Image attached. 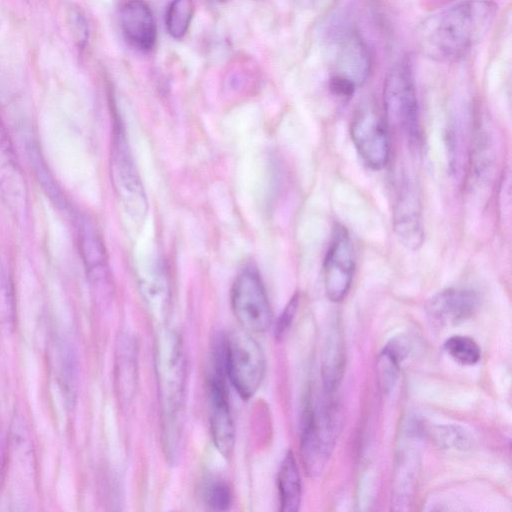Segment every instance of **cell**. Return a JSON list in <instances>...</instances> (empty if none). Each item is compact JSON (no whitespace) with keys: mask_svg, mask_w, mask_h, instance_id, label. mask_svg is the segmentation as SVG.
Here are the masks:
<instances>
[{"mask_svg":"<svg viewBox=\"0 0 512 512\" xmlns=\"http://www.w3.org/2000/svg\"><path fill=\"white\" fill-rule=\"evenodd\" d=\"M0 197L15 215L27 207V184L7 129L0 117Z\"/></svg>","mask_w":512,"mask_h":512,"instance_id":"14","label":"cell"},{"mask_svg":"<svg viewBox=\"0 0 512 512\" xmlns=\"http://www.w3.org/2000/svg\"><path fill=\"white\" fill-rule=\"evenodd\" d=\"M111 177L115 191L128 215L144 220L148 201L126 138L122 122L115 112L111 145Z\"/></svg>","mask_w":512,"mask_h":512,"instance_id":"6","label":"cell"},{"mask_svg":"<svg viewBox=\"0 0 512 512\" xmlns=\"http://www.w3.org/2000/svg\"><path fill=\"white\" fill-rule=\"evenodd\" d=\"M352 142L363 161L374 170L383 169L390 157V137L385 117L372 103L359 106L350 125Z\"/></svg>","mask_w":512,"mask_h":512,"instance_id":"9","label":"cell"},{"mask_svg":"<svg viewBox=\"0 0 512 512\" xmlns=\"http://www.w3.org/2000/svg\"><path fill=\"white\" fill-rule=\"evenodd\" d=\"M79 253L93 291L101 297L112 293V279L106 249L93 223L85 216H76Z\"/></svg>","mask_w":512,"mask_h":512,"instance_id":"12","label":"cell"},{"mask_svg":"<svg viewBox=\"0 0 512 512\" xmlns=\"http://www.w3.org/2000/svg\"><path fill=\"white\" fill-rule=\"evenodd\" d=\"M0 319L12 326L15 321L14 291L9 275L0 273Z\"/></svg>","mask_w":512,"mask_h":512,"instance_id":"26","label":"cell"},{"mask_svg":"<svg viewBox=\"0 0 512 512\" xmlns=\"http://www.w3.org/2000/svg\"><path fill=\"white\" fill-rule=\"evenodd\" d=\"M216 1H218V2H226L228 0H216Z\"/></svg>","mask_w":512,"mask_h":512,"instance_id":"31","label":"cell"},{"mask_svg":"<svg viewBox=\"0 0 512 512\" xmlns=\"http://www.w3.org/2000/svg\"><path fill=\"white\" fill-rule=\"evenodd\" d=\"M335 394L323 393L316 406L311 396L305 398L300 435L301 460L310 477L319 476L337 441L341 414Z\"/></svg>","mask_w":512,"mask_h":512,"instance_id":"3","label":"cell"},{"mask_svg":"<svg viewBox=\"0 0 512 512\" xmlns=\"http://www.w3.org/2000/svg\"><path fill=\"white\" fill-rule=\"evenodd\" d=\"M446 352L462 365H474L481 359V349L477 342L463 335H454L444 343Z\"/></svg>","mask_w":512,"mask_h":512,"instance_id":"24","label":"cell"},{"mask_svg":"<svg viewBox=\"0 0 512 512\" xmlns=\"http://www.w3.org/2000/svg\"><path fill=\"white\" fill-rule=\"evenodd\" d=\"M355 269V255L348 230L335 224L324 259V287L333 302L341 301L348 293Z\"/></svg>","mask_w":512,"mask_h":512,"instance_id":"10","label":"cell"},{"mask_svg":"<svg viewBox=\"0 0 512 512\" xmlns=\"http://www.w3.org/2000/svg\"><path fill=\"white\" fill-rule=\"evenodd\" d=\"M203 498L209 509L225 511L232 504L233 494L227 482L221 479H213L205 485Z\"/></svg>","mask_w":512,"mask_h":512,"instance_id":"25","label":"cell"},{"mask_svg":"<svg viewBox=\"0 0 512 512\" xmlns=\"http://www.w3.org/2000/svg\"><path fill=\"white\" fill-rule=\"evenodd\" d=\"M478 294L467 288H447L435 294L427 303V312L435 323L457 325L477 311Z\"/></svg>","mask_w":512,"mask_h":512,"instance_id":"16","label":"cell"},{"mask_svg":"<svg viewBox=\"0 0 512 512\" xmlns=\"http://www.w3.org/2000/svg\"><path fill=\"white\" fill-rule=\"evenodd\" d=\"M225 374L243 399L259 389L265 374L264 353L251 335L233 330L223 341Z\"/></svg>","mask_w":512,"mask_h":512,"instance_id":"5","label":"cell"},{"mask_svg":"<svg viewBox=\"0 0 512 512\" xmlns=\"http://www.w3.org/2000/svg\"><path fill=\"white\" fill-rule=\"evenodd\" d=\"M279 510L295 512L302 496L301 478L295 457L291 451L284 456L277 475Z\"/></svg>","mask_w":512,"mask_h":512,"instance_id":"17","label":"cell"},{"mask_svg":"<svg viewBox=\"0 0 512 512\" xmlns=\"http://www.w3.org/2000/svg\"><path fill=\"white\" fill-rule=\"evenodd\" d=\"M5 468H6V457L3 449V445L0 441V486L2 485L5 477Z\"/></svg>","mask_w":512,"mask_h":512,"instance_id":"30","label":"cell"},{"mask_svg":"<svg viewBox=\"0 0 512 512\" xmlns=\"http://www.w3.org/2000/svg\"><path fill=\"white\" fill-rule=\"evenodd\" d=\"M118 21L125 41L140 52H150L157 40L153 13L144 0H124L118 8Z\"/></svg>","mask_w":512,"mask_h":512,"instance_id":"15","label":"cell"},{"mask_svg":"<svg viewBox=\"0 0 512 512\" xmlns=\"http://www.w3.org/2000/svg\"><path fill=\"white\" fill-rule=\"evenodd\" d=\"M223 342L213 349L212 364L208 373L210 430L216 449L224 456H231L235 444V427L230 410L225 382Z\"/></svg>","mask_w":512,"mask_h":512,"instance_id":"7","label":"cell"},{"mask_svg":"<svg viewBox=\"0 0 512 512\" xmlns=\"http://www.w3.org/2000/svg\"><path fill=\"white\" fill-rule=\"evenodd\" d=\"M299 306V295L298 293L294 294L292 298L287 303L283 312L279 316L276 326H275V337L277 340H280L284 337L287 331L290 329L292 322L297 313V309Z\"/></svg>","mask_w":512,"mask_h":512,"instance_id":"28","label":"cell"},{"mask_svg":"<svg viewBox=\"0 0 512 512\" xmlns=\"http://www.w3.org/2000/svg\"><path fill=\"white\" fill-rule=\"evenodd\" d=\"M438 435L439 441L447 447L465 449L470 443L468 435L459 427L446 426L439 430Z\"/></svg>","mask_w":512,"mask_h":512,"instance_id":"29","label":"cell"},{"mask_svg":"<svg viewBox=\"0 0 512 512\" xmlns=\"http://www.w3.org/2000/svg\"><path fill=\"white\" fill-rule=\"evenodd\" d=\"M331 50L335 71L332 76L344 78L356 87L369 76L370 53L361 35L351 27L337 28L332 34Z\"/></svg>","mask_w":512,"mask_h":512,"instance_id":"11","label":"cell"},{"mask_svg":"<svg viewBox=\"0 0 512 512\" xmlns=\"http://www.w3.org/2000/svg\"><path fill=\"white\" fill-rule=\"evenodd\" d=\"M401 456L395 475L394 504L398 505L399 509H406L411 505L418 464L416 455L408 458V452H405Z\"/></svg>","mask_w":512,"mask_h":512,"instance_id":"21","label":"cell"},{"mask_svg":"<svg viewBox=\"0 0 512 512\" xmlns=\"http://www.w3.org/2000/svg\"><path fill=\"white\" fill-rule=\"evenodd\" d=\"M59 354L58 380L65 399L73 406L77 391V365L71 348L62 343Z\"/></svg>","mask_w":512,"mask_h":512,"instance_id":"22","label":"cell"},{"mask_svg":"<svg viewBox=\"0 0 512 512\" xmlns=\"http://www.w3.org/2000/svg\"><path fill=\"white\" fill-rule=\"evenodd\" d=\"M68 18L78 48L84 49L89 39V25L84 14L77 8H71Z\"/></svg>","mask_w":512,"mask_h":512,"instance_id":"27","label":"cell"},{"mask_svg":"<svg viewBox=\"0 0 512 512\" xmlns=\"http://www.w3.org/2000/svg\"><path fill=\"white\" fill-rule=\"evenodd\" d=\"M235 317L248 331L261 333L272 323L269 299L257 269L245 266L236 276L231 289Z\"/></svg>","mask_w":512,"mask_h":512,"instance_id":"8","label":"cell"},{"mask_svg":"<svg viewBox=\"0 0 512 512\" xmlns=\"http://www.w3.org/2000/svg\"><path fill=\"white\" fill-rule=\"evenodd\" d=\"M392 219L399 242L407 249L418 250L424 242L422 206L417 188L408 180L398 188Z\"/></svg>","mask_w":512,"mask_h":512,"instance_id":"13","label":"cell"},{"mask_svg":"<svg viewBox=\"0 0 512 512\" xmlns=\"http://www.w3.org/2000/svg\"><path fill=\"white\" fill-rule=\"evenodd\" d=\"M136 348L134 341L124 335L121 337L117 346L116 357V378L119 393L123 400L132 397L136 384Z\"/></svg>","mask_w":512,"mask_h":512,"instance_id":"20","label":"cell"},{"mask_svg":"<svg viewBox=\"0 0 512 512\" xmlns=\"http://www.w3.org/2000/svg\"><path fill=\"white\" fill-rule=\"evenodd\" d=\"M195 12L193 0H172L166 12L168 33L175 39H181L187 33Z\"/></svg>","mask_w":512,"mask_h":512,"instance_id":"23","label":"cell"},{"mask_svg":"<svg viewBox=\"0 0 512 512\" xmlns=\"http://www.w3.org/2000/svg\"><path fill=\"white\" fill-rule=\"evenodd\" d=\"M386 122L403 131L411 142L421 136L419 106L411 62L403 58L388 71L383 84Z\"/></svg>","mask_w":512,"mask_h":512,"instance_id":"4","label":"cell"},{"mask_svg":"<svg viewBox=\"0 0 512 512\" xmlns=\"http://www.w3.org/2000/svg\"><path fill=\"white\" fill-rule=\"evenodd\" d=\"M156 374L163 418L165 446L174 455L179 440L185 395L186 363L181 340L175 332L163 333L157 344Z\"/></svg>","mask_w":512,"mask_h":512,"instance_id":"2","label":"cell"},{"mask_svg":"<svg viewBox=\"0 0 512 512\" xmlns=\"http://www.w3.org/2000/svg\"><path fill=\"white\" fill-rule=\"evenodd\" d=\"M409 341L404 337L391 339L378 356L377 369L380 385L385 392L390 391L398 378L400 363L408 356Z\"/></svg>","mask_w":512,"mask_h":512,"instance_id":"18","label":"cell"},{"mask_svg":"<svg viewBox=\"0 0 512 512\" xmlns=\"http://www.w3.org/2000/svg\"><path fill=\"white\" fill-rule=\"evenodd\" d=\"M344 350L338 330L327 337L322 362L323 392L335 394L344 371Z\"/></svg>","mask_w":512,"mask_h":512,"instance_id":"19","label":"cell"},{"mask_svg":"<svg viewBox=\"0 0 512 512\" xmlns=\"http://www.w3.org/2000/svg\"><path fill=\"white\" fill-rule=\"evenodd\" d=\"M497 6L490 0H466L426 18L416 43L427 57L451 62L466 55L492 27Z\"/></svg>","mask_w":512,"mask_h":512,"instance_id":"1","label":"cell"}]
</instances>
